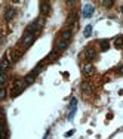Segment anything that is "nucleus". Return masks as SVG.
I'll return each instance as SVG.
<instances>
[{"instance_id": "6", "label": "nucleus", "mask_w": 123, "mask_h": 139, "mask_svg": "<svg viewBox=\"0 0 123 139\" xmlns=\"http://www.w3.org/2000/svg\"><path fill=\"white\" fill-rule=\"evenodd\" d=\"M71 36H73V31H71L70 28H67V30H64L62 33H61V40L68 42V40L71 38Z\"/></svg>"}, {"instance_id": "8", "label": "nucleus", "mask_w": 123, "mask_h": 139, "mask_svg": "<svg viewBox=\"0 0 123 139\" xmlns=\"http://www.w3.org/2000/svg\"><path fill=\"white\" fill-rule=\"evenodd\" d=\"M10 64H12V62L9 61L8 58H3V59H2V64H0V71H2V72H6V70L9 68Z\"/></svg>"}, {"instance_id": "21", "label": "nucleus", "mask_w": 123, "mask_h": 139, "mask_svg": "<svg viewBox=\"0 0 123 139\" xmlns=\"http://www.w3.org/2000/svg\"><path fill=\"white\" fill-rule=\"evenodd\" d=\"M5 98H6V89H5V87H2V89H0V99L3 101Z\"/></svg>"}, {"instance_id": "3", "label": "nucleus", "mask_w": 123, "mask_h": 139, "mask_svg": "<svg viewBox=\"0 0 123 139\" xmlns=\"http://www.w3.org/2000/svg\"><path fill=\"white\" fill-rule=\"evenodd\" d=\"M95 56H97V52H95L93 48H87V49H85V52H83V58L86 59V61H92Z\"/></svg>"}, {"instance_id": "12", "label": "nucleus", "mask_w": 123, "mask_h": 139, "mask_svg": "<svg viewBox=\"0 0 123 139\" xmlns=\"http://www.w3.org/2000/svg\"><path fill=\"white\" fill-rule=\"evenodd\" d=\"M68 48V42H64V40H59L56 43V50H65Z\"/></svg>"}, {"instance_id": "11", "label": "nucleus", "mask_w": 123, "mask_h": 139, "mask_svg": "<svg viewBox=\"0 0 123 139\" xmlns=\"http://www.w3.org/2000/svg\"><path fill=\"white\" fill-rule=\"evenodd\" d=\"M83 72H85L86 76L93 74V65H92V64H86L85 67H83Z\"/></svg>"}, {"instance_id": "19", "label": "nucleus", "mask_w": 123, "mask_h": 139, "mask_svg": "<svg viewBox=\"0 0 123 139\" xmlns=\"http://www.w3.org/2000/svg\"><path fill=\"white\" fill-rule=\"evenodd\" d=\"M40 70H42V65H37V67L34 68V70H33V71L30 72V74H31V76H34V77H36V76L39 74V72H40Z\"/></svg>"}, {"instance_id": "16", "label": "nucleus", "mask_w": 123, "mask_h": 139, "mask_svg": "<svg viewBox=\"0 0 123 139\" xmlns=\"http://www.w3.org/2000/svg\"><path fill=\"white\" fill-rule=\"evenodd\" d=\"M24 80H25L27 86H28V84H33V83H34V80H36V77H34V76H31V74H28V76H27V77L24 78Z\"/></svg>"}, {"instance_id": "24", "label": "nucleus", "mask_w": 123, "mask_h": 139, "mask_svg": "<svg viewBox=\"0 0 123 139\" xmlns=\"http://www.w3.org/2000/svg\"><path fill=\"white\" fill-rule=\"evenodd\" d=\"M119 72H120V74H123V65H120V67H119Z\"/></svg>"}, {"instance_id": "9", "label": "nucleus", "mask_w": 123, "mask_h": 139, "mask_svg": "<svg viewBox=\"0 0 123 139\" xmlns=\"http://www.w3.org/2000/svg\"><path fill=\"white\" fill-rule=\"evenodd\" d=\"M10 55H12V56L9 58V61H10V62H16L18 59L21 58V52H19V50H12Z\"/></svg>"}, {"instance_id": "10", "label": "nucleus", "mask_w": 123, "mask_h": 139, "mask_svg": "<svg viewBox=\"0 0 123 139\" xmlns=\"http://www.w3.org/2000/svg\"><path fill=\"white\" fill-rule=\"evenodd\" d=\"M92 84L89 83V81H83V83H82V90H83V92H86V93H91V92H92Z\"/></svg>"}, {"instance_id": "22", "label": "nucleus", "mask_w": 123, "mask_h": 139, "mask_svg": "<svg viewBox=\"0 0 123 139\" xmlns=\"http://www.w3.org/2000/svg\"><path fill=\"white\" fill-rule=\"evenodd\" d=\"M102 5H104L105 8H111V6H113V2H111V0H105V2H102Z\"/></svg>"}, {"instance_id": "25", "label": "nucleus", "mask_w": 123, "mask_h": 139, "mask_svg": "<svg viewBox=\"0 0 123 139\" xmlns=\"http://www.w3.org/2000/svg\"><path fill=\"white\" fill-rule=\"evenodd\" d=\"M120 10H122V14H123V6H122V8H120Z\"/></svg>"}, {"instance_id": "17", "label": "nucleus", "mask_w": 123, "mask_h": 139, "mask_svg": "<svg viewBox=\"0 0 123 139\" xmlns=\"http://www.w3.org/2000/svg\"><path fill=\"white\" fill-rule=\"evenodd\" d=\"M83 34H85V37H89V36L92 34V25H86V28H85V31H83Z\"/></svg>"}, {"instance_id": "20", "label": "nucleus", "mask_w": 123, "mask_h": 139, "mask_svg": "<svg viewBox=\"0 0 123 139\" xmlns=\"http://www.w3.org/2000/svg\"><path fill=\"white\" fill-rule=\"evenodd\" d=\"M6 80H8V77H6V72H2V76H0V83H2V86L6 83Z\"/></svg>"}, {"instance_id": "23", "label": "nucleus", "mask_w": 123, "mask_h": 139, "mask_svg": "<svg viewBox=\"0 0 123 139\" xmlns=\"http://www.w3.org/2000/svg\"><path fill=\"white\" fill-rule=\"evenodd\" d=\"M71 135H74V129H73V130H68L67 133H65V138H70Z\"/></svg>"}, {"instance_id": "14", "label": "nucleus", "mask_w": 123, "mask_h": 139, "mask_svg": "<svg viewBox=\"0 0 123 139\" xmlns=\"http://www.w3.org/2000/svg\"><path fill=\"white\" fill-rule=\"evenodd\" d=\"M56 58H58V53H56V50H53V52H51V53L47 55V58L45 59V62H52V61H55Z\"/></svg>"}, {"instance_id": "7", "label": "nucleus", "mask_w": 123, "mask_h": 139, "mask_svg": "<svg viewBox=\"0 0 123 139\" xmlns=\"http://www.w3.org/2000/svg\"><path fill=\"white\" fill-rule=\"evenodd\" d=\"M40 12H42V15H49L51 14V5L43 2L42 5H40Z\"/></svg>"}, {"instance_id": "18", "label": "nucleus", "mask_w": 123, "mask_h": 139, "mask_svg": "<svg viewBox=\"0 0 123 139\" xmlns=\"http://www.w3.org/2000/svg\"><path fill=\"white\" fill-rule=\"evenodd\" d=\"M74 21H76V15H74V14H70V15H68V18H67V24L71 25V24H74Z\"/></svg>"}, {"instance_id": "15", "label": "nucleus", "mask_w": 123, "mask_h": 139, "mask_svg": "<svg viewBox=\"0 0 123 139\" xmlns=\"http://www.w3.org/2000/svg\"><path fill=\"white\" fill-rule=\"evenodd\" d=\"M99 44H101V50H102V52L108 50V48H110V42H108V40H101Z\"/></svg>"}, {"instance_id": "4", "label": "nucleus", "mask_w": 123, "mask_h": 139, "mask_svg": "<svg viewBox=\"0 0 123 139\" xmlns=\"http://www.w3.org/2000/svg\"><path fill=\"white\" fill-rule=\"evenodd\" d=\"M93 10H95V8H93L92 5L87 3V5H85V6H83V9H82V14H83V16H85V18H91V16H92V14H93Z\"/></svg>"}, {"instance_id": "2", "label": "nucleus", "mask_w": 123, "mask_h": 139, "mask_svg": "<svg viewBox=\"0 0 123 139\" xmlns=\"http://www.w3.org/2000/svg\"><path fill=\"white\" fill-rule=\"evenodd\" d=\"M34 38H36V34H31V33H25L21 38V44L24 48H28V46L34 42Z\"/></svg>"}, {"instance_id": "13", "label": "nucleus", "mask_w": 123, "mask_h": 139, "mask_svg": "<svg viewBox=\"0 0 123 139\" xmlns=\"http://www.w3.org/2000/svg\"><path fill=\"white\" fill-rule=\"evenodd\" d=\"M114 46L117 49H120V48H123V36H117L114 38Z\"/></svg>"}, {"instance_id": "1", "label": "nucleus", "mask_w": 123, "mask_h": 139, "mask_svg": "<svg viewBox=\"0 0 123 139\" xmlns=\"http://www.w3.org/2000/svg\"><path fill=\"white\" fill-rule=\"evenodd\" d=\"M45 27V18H37L33 24H30L27 27V31L25 33H31V34H36L39 30H42Z\"/></svg>"}, {"instance_id": "5", "label": "nucleus", "mask_w": 123, "mask_h": 139, "mask_svg": "<svg viewBox=\"0 0 123 139\" xmlns=\"http://www.w3.org/2000/svg\"><path fill=\"white\" fill-rule=\"evenodd\" d=\"M13 16H15V9L13 8H6L5 9V19L6 21H12Z\"/></svg>"}]
</instances>
